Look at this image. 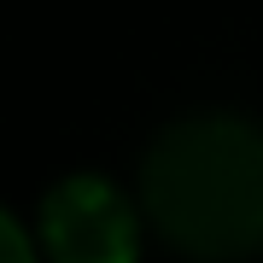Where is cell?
Wrapping results in <instances>:
<instances>
[{"instance_id":"cell-1","label":"cell","mask_w":263,"mask_h":263,"mask_svg":"<svg viewBox=\"0 0 263 263\" xmlns=\"http://www.w3.org/2000/svg\"><path fill=\"white\" fill-rule=\"evenodd\" d=\"M141 199L158 234L187 257L240 263L263 252V123L193 111L152 141Z\"/></svg>"},{"instance_id":"cell-3","label":"cell","mask_w":263,"mask_h":263,"mask_svg":"<svg viewBox=\"0 0 263 263\" xmlns=\"http://www.w3.org/2000/svg\"><path fill=\"white\" fill-rule=\"evenodd\" d=\"M0 263H35V246L18 222H12L6 211H0Z\"/></svg>"},{"instance_id":"cell-2","label":"cell","mask_w":263,"mask_h":263,"mask_svg":"<svg viewBox=\"0 0 263 263\" xmlns=\"http://www.w3.org/2000/svg\"><path fill=\"white\" fill-rule=\"evenodd\" d=\"M41 240L53 263H135V205L105 176H70L41 205Z\"/></svg>"}]
</instances>
